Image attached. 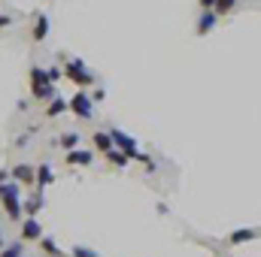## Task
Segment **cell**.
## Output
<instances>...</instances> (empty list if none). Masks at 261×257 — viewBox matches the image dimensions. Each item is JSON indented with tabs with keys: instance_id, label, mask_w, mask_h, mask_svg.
<instances>
[{
	"instance_id": "obj_1",
	"label": "cell",
	"mask_w": 261,
	"mask_h": 257,
	"mask_svg": "<svg viewBox=\"0 0 261 257\" xmlns=\"http://www.w3.org/2000/svg\"><path fill=\"white\" fill-rule=\"evenodd\" d=\"M0 203L9 221H24V206H21V185L18 182H3L0 185Z\"/></svg>"
},
{
	"instance_id": "obj_2",
	"label": "cell",
	"mask_w": 261,
	"mask_h": 257,
	"mask_svg": "<svg viewBox=\"0 0 261 257\" xmlns=\"http://www.w3.org/2000/svg\"><path fill=\"white\" fill-rule=\"evenodd\" d=\"M107 133H110V139H113V148H119V151H122V154H125L128 160H140V164H149V157H146V154H143V151L137 148V139H130L128 133H122L119 127H110Z\"/></svg>"
},
{
	"instance_id": "obj_3",
	"label": "cell",
	"mask_w": 261,
	"mask_h": 257,
	"mask_svg": "<svg viewBox=\"0 0 261 257\" xmlns=\"http://www.w3.org/2000/svg\"><path fill=\"white\" fill-rule=\"evenodd\" d=\"M31 94L37 97V100H55L58 94H55V85L49 82V73L46 70H40V67H31Z\"/></svg>"
},
{
	"instance_id": "obj_4",
	"label": "cell",
	"mask_w": 261,
	"mask_h": 257,
	"mask_svg": "<svg viewBox=\"0 0 261 257\" xmlns=\"http://www.w3.org/2000/svg\"><path fill=\"white\" fill-rule=\"evenodd\" d=\"M61 64H64V79L76 82L79 88H88V85L94 82V73L82 64V61H76V58H64V55H61Z\"/></svg>"
},
{
	"instance_id": "obj_5",
	"label": "cell",
	"mask_w": 261,
	"mask_h": 257,
	"mask_svg": "<svg viewBox=\"0 0 261 257\" xmlns=\"http://www.w3.org/2000/svg\"><path fill=\"white\" fill-rule=\"evenodd\" d=\"M67 106H70V112H73L76 118H82V121H88V118L94 115V103H91V97H88L85 91H76V94L67 100Z\"/></svg>"
},
{
	"instance_id": "obj_6",
	"label": "cell",
	"mask_w": 261,
	"mask_h": 257,
	"mask_svg": "<svg viewBox=\"0 0 261 257\" xmlns=\"http://www.w3.org/2000/svg\"><path fill=\"white\" fill-rule=\"evenodd\" d=\"M9 179L18 182V185H34V182H37V167H31V164H15V167L9 170Z\"/></svg>"
},
{
	"instance_id": "obj_7",
	"label": "cell",
	"mask_w": 261,
	"mask_h": 257,
	"mask_svg": "<svg viewBox=\"0 0 261 257\" xmlns=\"http://www.w3.org/2000/svg\"><path fill=\"white\" fill-rule=\"evenodd\" d=\"M43 239V227L37 218H24L21 221V242H40Z\"/></svg>"
},
{
	"instance_id": "obj_8",
	"label": "cell",
	"mask_w": 261,
	"mask_h": 257,
	"mask_svg": "<svg viewBox=\"0 0 261 257\" xmlns=\"http://www.w3.org/2000/svg\"><path fill=\"white\" fill-rule=\"evenodd\" d=\"M91 160H94V154H91L88 148H73V151H67V167H91Z\"/></svg>"
},
{
	"instance_id": "obj_9",
	"label": "cell",
	"mask_w": 261,
	"mask_h": 257,
	"mask_svg": "<svg viewBox=\"0 0 261 257\" xmlns=\"http://www.w3.org/2000/svg\"><path fill=\"white\" fill-rule=\"evenodd\" d=\"M261 230L255 227H243V230H234L231 236H228V245H243V242H252V239H258Z\"/></svg>"
},
{
	"instance_id": "obj_10",
	"label": "cell",
	"mask_w": 261,
	"mask_h": 257,
	"mask_svg": "<svg viewBox=\"0 0 261 257\" xmlns=\"http://www.w3.org/2000/svg\"><path fill=\"white\" fill-rule=\"evenodd\" d=\"M21 206H24V218H37L43 209V188H37V194H31L28 203H21Z\"/></svg>"
},
{
	"instance_id": "obj_11",
	"label": "cell",
	"mask_w": 261,
	"mask_h": 257,
	"mask_svg": "<svg viewBox=\"0 0 261 257\" xmlns=\"http://www.w3.org/2000/svg\"><path fill=\"white\" fill-rule=\"evenodd\" d=\"M216 21H219V15H216L213 9H203V15H200V21H197V34L203 37L206 30H213V27H216Z\"/></svg>"
},
{
	"instance_id": "obj_12",
	"label": "cell",
	"mask_w": 261,
	"mask_h": 257,
	"mask_svg": "<svg viewBox=\"0 0 261 257\" xmlns=\"http://www.w3.org/2000/svg\"><path fill=\"white\" fill-rule=\"evenodd\" d=\"M31 37H34L37 43H43V40L49 37V18H46V15H37V21H34V30H31Z\"/></svg>"
},
{
	"instance_id": "obj_13",
	"label": "cell",
	"mask_w": 261,
	"mask_h": 257,
	"mask_svg": "<svg viewBox=\"0 0 261 257\" xmlns=\"http://www.w3.org/2000/svg\"><path fill=\"white\" fill-rule=\"evenodd\" d=\"M64 112H70V106H67L64 97L49 100V106H46V115H49V118H58V115H64Z\"/></svg>"
},
{
	"instance_id": "obj_14",
	"label": "cell",
	"mask_w": 261,
	"mask_h": 257,
	"mask_svg": "<svg viewBox=\"0 0 261 257\" xmlns=\"http://www.w3.org/2000/svg\"><path fill=\"white\" fill-rule=\"evenodd\" d=\"M55 182V173H52V167L49 164H43V167H37V188H46V185H52Z\"/></svg>"
},
{
	"instance_id": "obj_15",
	"label": "cell",
	"mask_w": 261,
	"mask_h": 257,
	"mask_svg": "<svg viewBox=\"0 0 261 257\" xmlns=\"http://www.w3.org/2000/svg\"><path fill=\"white\" fill-rule=\"evenodd\" d=\"M91 142H94V148H97V151H103V154L113 148V139H110V133H107V130H97V133L91 136Z\"/></svg>"
},
{
	"instance_id": "obj_16",
	"label": "cell",
	"mask_w": 261,
	"mask_h": 257,
	"mask_svg": "<svg viewBox=\"0 0 261 257\" xmlns=\"http://www.w3.org/2000/svg\"><path fill=\"white\" fill-rule=\"evenodd\" d=\"M40 251H43V254H49V257H64V251L55 245V239H52V236H43V239H40Z\"/></svg>"
},
{
	"instance_id": "obj_17",
	"label": "cell",
	"mask_w": 261,
	"mask_h": 257,
	"mask_svg": "<svg viewBox=\"0 0 261 257\" xmlns=\"http://www.w3.org/2000/svg\"><path fill=\"white\" fill-rule=\"evenodd\" d=\"M107 160H110V167H119V170L128 167V157H125L119 148H110V151H107Z\"/></svg>"
},
{
	"instance_id": "obj_18",
	"label": "cell",
	"mask_w": 261,
	"mask_h": 257,
	"mask_svg": "<svg viewBox=\"0 0 261 257\" xmlns=\"http://www.w3.org/2000/svg\"><path fill=\"white\" fill-rule=\"evenodd\" d=\"M58 145H61V148H64V151H73V148H76V145H79V133H73V130H67L64 136H61V139H58Z\"/></svg>"
},
{
	"instance_id": "obj_19",
	"label": "cell",
	"mask_w": 261,
	"mask_h": 257,
	"mask_svg": "<svg viewBox=\"0 0 261 257\" xmlns=\"http://www.w3.org/2000/svg\"><path fill=\"white\" fill-rule=\"evenodd\" d=\"M0 257H24V245L21 242H12V245H6L0 251Z\"/></svg>"
},
{
	"instance_id": "obj_20",
	"label": "cell",
	"mask_w": 261,
	"mask_h": 257,
	"mask_svg": "<svg viewBox=\"0 0 261 257\" xmlns=\"http://www.w3.org/2000/svg\"><path fill=\"white\" fill-rule=\"evenodd\" d=\"M234 3H237V0H216V6H213V9H216V15H219V12H228V9H234Z\"/></svg>"
},
{
	"instance_id": "obj_21",
	"label": "cell",
	"mask_w": 261,
	"mask_h": 257,
	"mask_svg": "<svg viewBox=\"0 0 261 257\" xmlns=\"http://www.w3.org/2000/svg\"><path fill=\"white\" fill-rule=\"evenodd\" d=\"M73 257H97L91 248H85V245H73Z\"/></svg>"
},
{
	"instance_id": "obj_22",
	"label": "cell",
	"mask_w": 261,
	"mask_h": 257,
	"mask_svg": "<svg viewBox=\"0 0 261 257\" xmlns=\"http://www.w3.org/2000/svg\"><path fill=\"white\" fill-rule=\"evenodd\" d=\"M46 73H49V82H52V85H55V82H58V79L64 76V70H61V67H49Z\"/></svg>"
},
{
	"instance_id": "obj_23",
	"label": "cell",
	"mask_w": 261,
	"mask_h": 257,
	"mask_svg": "<svg viewBox=\"0 0 261 257\" xmlns=\"http://www.w3.org/2000/svg\"><path fill=\"white\" fill-rule=\"evenodd\" d=\"M9 24H12V18L9 15H0V27H9Z\"/></svg>"
},
{
	"instance_id": "obj_24",
	"label": "cell",
	"mask_w": 261,
	"mask_h": 257,
	"mask_svg": "<svg viewBox=\"0 0 261 257\" xmlns=\"http://www.w3.org/2000/svg\"><path fill=\"white\" fill-rule=\"evenodd\" d=\"M216 6V0H200V9H213Z\"/></svg>"
},
{
	"instance_id": "obj_25",
	"label": "cell",
	"mask_w": 261,
	"mask_h": 257,
	"mask_svg": "<svg viewBox=\"0 0 261 257\" xmlns=\"http://www.w3.org/2000/svg\"><path fill=\"white\" fill-rule=\"evenodd\" d=\"M3 182H9V170H0V185Z\"/></svg>"
},
{
	"instance_id": "obj_26",
	"label": "cell",
	"mask_w": 261,
	"mask_h": 257,
	"mask_svg": "<svg viewBox=\"0 0 261 257\" xmlns=\"http://www.w3.org/2000/svg\"><path fill=\"white\" fill-rule=\"evenodd\" d=\"M0 251H3V233H0Z\"/></svg>"
}]
</instances>
